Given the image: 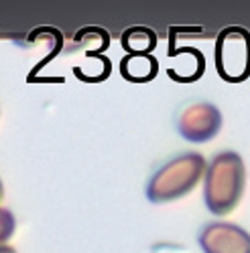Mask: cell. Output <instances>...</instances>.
Instances as JSON below:
<instances>
[{"label":"cell","mask_w":250,"mask_h":253,"mask_svg":"<svg viewBox=\"0 0 250 253\" xmlns=\"http://www.w3.org/2000/svg\"><path fill=\"white\" fill-rule=\"evenodd\" d=\"M207 162L199 152H185L165 162L147 184V199L153 205L173 203L189 195L201 182Z\"/></svg>","instance_id":"obj_2"},{"label":"cell","mask_w":250,"mask_h":253,"mask_svg":"<svg viewBox=\"0 0 250 253\" xmlns=\"http://www.w3.org/2000/svg\"><path fill=\"white\" fill-rule=\"evenodd\" d=\"M157 45V35L149 29H128L122 35V47L128 51V55H151Z\"/></svg>","instance_id":"obj_7"},{"label":"cell","mask_w":250,"mask_h":253,"mask_svg":"<svg viewBox=\"0 0 250 253\" xmlns=\"http://www.w3.org/2000/svg\"><path fill=\"white\" fill-rule=\"evenodd\" d=\"M246 188V166L238 152L224 150L212 158L203 176V203L212 215H228L238 207Z\"/></svg>","instance_id":"obj_1"},{"label":"cell","mask_w":250,"mask_h":253,"mask_svg":"<svg viewBox=\"0 0 250 253\" xmlns=\"http://www.w3.org/2000/svg\"><path fill=\"white\" fill-rule=\"evenodd\" d=\"M16 231V217L12 215V211L0 207V247L6 245V241L14 235Z\"/></svg>","instance_id":"obj_8"},{"label":"cell","mask_w":250,"mask_h":253,"mask_svg":"<svg viewBox=\"0 0 250 253\" xmlns=\"http://www.w3.org/2000/svg\"><path fill=\"white\" fill-rule=\"evenodd\" d=\"M0 253H16V249L10 247V245H2V247H0Z\"/></svg>","instance_id":"obj_9"},{"label":"cell","mask_w":250,"mask_h":253,"mask_svg":"<svg viewBox=\"0 0 250 253\" xmlns=\"http://www.w3.org/2000/svg\"><path fill=\"white\" fill-rule=\"evenodd\" d=\"M4 199V186H2V180H0V201Z\"/></svg>","instance_id":"obj_10"},{"label":"cell","mask_w":250,"mask_h":253,"mask_svg":"<svg viewBox=\"0 0 250 253\" xmlns=\"http://www.w3.org/2000/svg\"><path fill=\"white\" fill-rule=\"evenodd\" d=\"M216 69L228 83H242L250 77V33L242 27H228L216 41Z\"/></svg>","instance_id":"obj_3"},{"label":"cell","mask_w":250,"mask_h":253,"mask_svg":"<svg viewBox=\"0 0 250 253\" xmlns=\"http://www.w3.org/2000/svg\"><path fill=\"white\" fill-rule=\"evenodd\" d=\"M197 243L203 253H250V233L240 225L212 221L201 227Z\"/></svg>","instance_id":"obj_5"},{"label":"cell","mask_w":250,"mask_h":253,"mask_svg":"<svg viewBox=\"0 0 250 253\" xmlns=\"http://www.w3.org/2000/svg\"><path fill=\"white\" fill-rule=\"evenodd\" d=\"M159 63L153 55H126L120 63V71L128 81H151L157 75Z\"/></svg>","instance_id":"obj_6"},{"label":"cell","mask_w":250,"mask_h":253,"mask_svg":"<svg viewBox=\"0 0 250 253\" xmlns=\"http://www.w3.org/2000/svg\"><path fill=\"white\" fill-rule=\"evenodd\" d=\"M222 112L218 105L210 101H195L179 114L177 118V132L183 140L193 142V144H203L214 140L220 130H222Z\"/></svg>","instance_id":"obj_4"}]
</instances>
